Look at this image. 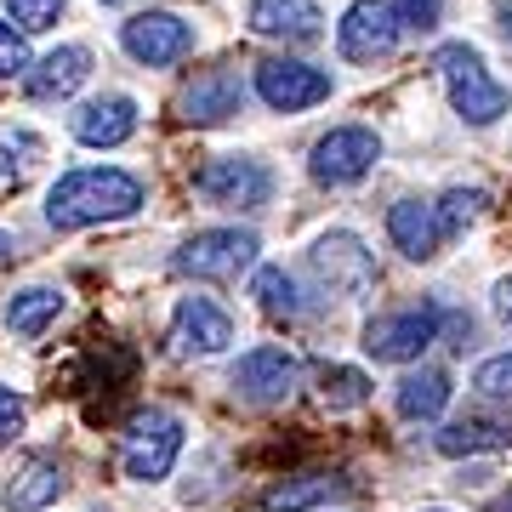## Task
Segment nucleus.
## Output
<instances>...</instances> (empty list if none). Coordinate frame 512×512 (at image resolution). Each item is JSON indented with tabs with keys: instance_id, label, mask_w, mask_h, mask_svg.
I'll return each mask as SVG.
<instances>
[{
	"instance_id": "obj_1",
	"label": "nucleus",
	"mask_w": 512,
	"mask_h": 512,
	"mask_svg": "<svg viewBox=\"0 0 512 512\" xmlns=\"http://www.w3.org/2000/svg\"><path fill=\"white\" fill-rule=\"evenodd\" d=\"M143 205V183L126 171H69L46 200L52 228H92V222L131 217Z\"/></svg>"
},
{
	"instance_id": "obj_2",
	"label": "nucleus",
	"mask_w": 512,
	"mask_h": 512,
	"mask_svg": "<svg viewBox=\"0 0 512 512\" xmlns=\"http://www.w3.org/2000/svg\"><path fill=\"white\" fill-rule=\"evenodd\" d=\"M439 74H444V86H450V103H456L461 120H473V126H495V120L507 114L512 92L501 86V80H490V69H484V57H478L473 46H444V52H439Z\"/></svg>"
},
{
	"instance_id": "obj_3",
	"label": "nucleus",
	"mask_w": 512,
	"mask_h": 512,
	"mask_svg": "<svg viewBox=\"0 0 512 512\" xmlns=\"http://www.w3.org/2000/svg\"><path fill=\"white\" fill-rule=\"evenodd\" d=\"M183 456V421L171 416V410H137L126 421V433H120V461H126V473L137 484H154L177 467Z\"/></svg>"
},
{
	"instance_id": "obj_4",
	"label": "nucleus",
	"mask_w": 512,
	"mask_h": 512,
	"mask_svg": "<svg viewBox=\"0 0 512 512\" xmlns=\"http://www.w3.org/2000/svg\"><path fill=\"white\" fill-rule=\"evenodd\" d=\"M439 325L444 313L439 308H404V313H382V319H370L365 325V353L376 365H410L421 353L439 342Z\"/></svg>"
},
{
	"instance_id": "obj_5",
	"label": "nucleus",
	"mask_w": 512,
	"mask_h": 512,
	"mask_svg": "<svg viewBox=\"0 0 512 512\" xmlns=\"http://www.w3.org/2000/svg\"><path fill=\"white\" fill-rule=\"evenodd\" d=\"M256 251L262 245L245 228H205V234H194L183 251L171 256V268L188 279H239L256 262Z\"/></svg>"
},
{
	"instance_id": "obj_6",
	"label": "nucleus",
	"mask_w": 512,
	"mask_h": 512,
	"mask_svg": "<svg viewBox=\"0 0 512 512\" xmlns=\"http://www.w3.org/2000/svg\"><path fill=\"white\" fill-rule=\"evenodd\" d=\"M308 268L319 274V285H325L330 296H342V302H359V296L376 291V262H370V251L353 234H325L308 251Z\"/></svg>"
},
{
	"instance_id": "obj_7",
	"label": "nucleus",
	"mask_w": 512,
	"mask_h": 512,
	"mask_svg": "<svg viewBox=\"0 0 512 512\" xmlns=\"http://www.w3.org/2000/svg\"><path fill=\"white\" fill-rule=\"evenodd\" d=\"M194 188H200L211 205H228V211H262L268 205V194H274V177H268V165L262 160H211L194 177Z\"/></svg>"
},
{
	"instance_id": "obj_8",
	"label": "nucleus",
	"mask_w": 512,
	"mask_h": 512,
	"mask_svg": "<svg viewBox=\"0 0 512 512\" xmlns=\"http://www.w3.org/2000/svg\"><path fill=\"white\" fill-rule=\"evenodd\" d=\"M376 160H382L376 131L342 126V131H330V137H319V148H313V177L325 188H348V183H359V177H370Z\"/></svg>"
},
{
	"instance_id": "obj_9",
	"label": "nucleus",
	"mask_w": 512,
	"mask_h": 512,
	"mask_svg": "<svg viewBox=\"0 0 512 512\" xmlns=\"http://www.w3.org/2000/svg\"><path fill=\"white\" fill-rule=\"evenodd\" d=\"M234 342V319H228V308H217L211 296H183L177 302V313H171V353H200V359H211V353H222Z\"/></svg>"
},
{
	"instance_id": "obj_10",
	"label": "nucleus",
	"mask_w": 512,
	"mask_h": 512,
	"mask_svg": "<svg viewBox=\"0 0 512 512\" xmlns=\"http://www.w3.org/2000/svg\"><path fill=\"white\" fill-rule=\"evenodd\" d=\"M296 382H302V359L285 353V348H251L234 365V393H239V399H251V404L291 399Z\"/></svg>"
},
{
	"instance_id": "obj_11",
	"label": "nucleus",
	"mask_w": 512,
	"mask_h": 512,
	"mask_svg": "<svg viewBox=\"0 0 512 512\" xmlns=\"http://www.w3.org/2000/svg\"><path fill=\"white\" fill-rule=\"evenodd\" d=\"M256 92L262 103L279 114H296V109H313V103H325L330 97V74L308 69V63H285V57H268V63H256Z\"/></svg>"
},
{
	"instance_id": "obj_12",
	"label": "nucleus",
	"mask_w": 512,
	"mask_h": 512,
	"mask_svg": "<svg viewBox=\"0 0 512 512\" xmlns=\"http://www.w3.org/2000/svg\"><path fill=\"white\" fill-rule=\"evenodd\" d=\"M126 40V52L148 69H165V63H177V57L194 52V29H188L177 12H137V18L120 29Z\"/></svg>"
},
{
	"instance_id": "obj_13",
	"label": "nucleus",
	"mask_w": 512,
	"mask_h": 512,
	"mask_svg": "<svg viewBox=\"0 0 512 512\" xmlns=\"http://www.w3.org/2000/svg\"><path fill=\"white\" fill-rule=\"evenodd\" d=\"M336 40H342V57L348 63H376V57H387L399 46V12L382 6V0H353L342 29H336Z\"/></svg>"
},
{
	"instance_id": "obj_14",
	"label": "nucleus",
	"mask_w": 512,
	"mask_h": 512,
	"mask_svg": "<svg viewBox=\"0 0 512 512\" xmlns=\"http://www.w3.org/2000/svg\"><path fill=\"white\" fill-rule=\"evenodd\" d=\"M251 29L268 40H319L325 12L313 0H251Z\"/></svg>"
},
{
	"instance_id": "obj_15",
	"label": "nucleus",
	"mask_w": 512,
	"mask_h": 512,
	"mask_svg": "<svg viewBox=\"0 0 512 512\" xmlns=\"http://www.w3.org/2000/svg\"><path fill=\"white\" fill-rule=\"evenodd\" d=\"M387 234H393V245H399L410 262H427V256H439L444 245V228H439V211L421 200H399L393 211H387Z\"/></svg>"
},
{
	"instance_id": "obj_16",
	"label": "nucleus",
	"mask_w": 512,
	"mask_h": 512,
	"mask_svg": "<svg viewBox=\"0 0 512 512\" xmlns=\"http://www.w3.org/2000/svg\"><path fill=\"white\" fill-rule=\"evenodd\" d=\"M131 131H137V103L131 97H97V103H86V109L74 114V137L92 148L126 143Z\"/></svg>"
},
{
	"instance_id": "obj_17",
	"label": "nucleus",
	"mask_w": 512,
	"mask_h": 512,
	"mask_svg": "<svg viewBox=\"0 0 512 512\" xmlns=\"http://www.w3.org/2000/svg\"><path fill=\"white\" fill-rule=\"evenodd\" d=\"M239 80L228 69H200L194 80H188V92H183V114L188 120H228V114H239Z\"/></svg>"
},
{
	"instance_id": "obj_18",
	"label": "nucleus",
	"mask_w": 512,
	"mask_h": 512,
	"mask_svg": "<svg viewBox=\"0 0 512 512\" xmlns=\"http://www.w3.org/2000/svg\"><path fill=\"white\" fill-rule=\"evenodd\" d=\"M92 74V52L86 46H63V52H52L46 63H40L23 86H29V97H40V103H52V97H69L80 92V80Z\"/></svg>"
},
{
	"instance_id": "obj_19",
	"label": "nucleus",
	"mask_w": 512,
	"mask_h": 512,
	"mask_svg": "<svg viewBox=\"0 0 512 512\" xmlns=\"http://www.w3.org/2000/svg\"><path fill=\"white\" fill-rule=\"evenodd\" d=\"M450 393H456V387H450L444 370H410L399 382V393H393V404H399L404 421H433L444 404H450Z\"/></svg>"
},
{
	"instance_id": "obj_20",
	"label": "nucleus",
	"mask_w": 512,
	"mask_h": 512,
	"mask_svg": "<svg viewBox=\"0 0 512 512\" xmlns=\"http://www.w3.org/2000/svg\"><path fill=\"white\" fill-rule=\"evenodd\" d=\"M433 444H439L444 456H484V450H507V444H512V421L467 416V421H450Z\"/></svg>"
},
{
	"instance_id": "obj_21",
	"label": "nucleus",
	"mask_w": 512,
	"mask_h": 512,
	"mask_svg": "<svg viewBox=\"0 0 512 512\" xmlns=\"http://www.w3.org/2000/svg\"><path fill=\"white\" fill-rule=\"evenodd\" d=\"M57 313H63V291H46V285H35V291H18V296H12L6 325H12V336L35 342V336H46V325H52Z\"/></svg>"
},
{
	"instance_id": "obj_22",
	"label": "nucleus",
	"mask_w": 512,
	"mask_h": 512,
	"mask_svg": "<svg viewBox=\"0 0 512 512\" xmlns=\"http://www.w3.org/2000/svg\"><path fill=\"white\" fill-rule=\"evenodd\" d=\"M63 484H69V478H63V467H57V461H29V473L6 490V507H12V512H40L46 501H57V495H63Z\"/></svg>"
},
{
	"instance_id": "obj_23",
	"label": "nucleus",
	"mask_w": 512,
	"mask_h": 512,
	"mask_svg": "<svg viewBox=\"0 0 512 512\" xmlns=\"http://www.w3.org/2000/svg\"><path fill=\"white\" fill-rule=\"evenodd\" d=\"M325 495H336V478L308 473V478H291V484H274V490L262 495V512H302L313 501H325Z\"/></svg>"
},
{
	"instance_id": "obj_24",
	"label": "nucleus",
	"mask_w": 512,
	"mask_h": 512,
	"mask_svg": "<svg viewBox=\"0 0 512 512\" xmlns=\"http://www.w3.org/2000/svg\"><path fill=\"white\" fill-rule=\"evenodd\" d=\"M256 302L274 319H302V296H296V279L285 268H256Z\"/></svg>"
},
{
	"instance_id": "obj_25",
	"label": "nucleus",
	"mask_w": 512,
	"mask_h": 512,
	"mask_svg": "<svg viewBox=\"0 0 512 512\" xmlns=\"http://www.w3.org/2000/svg\"><path fill=\"white\" fill-rule=\"evenodd\" d=\"M40 160L35 131H0V183H23Z\"/></svg>"
},
{
	"instance_id": "obj_26",
	"label": "nucleus",
	"mask_w": 512,
	"mask_h": 512,
	"mask_svg": "<svg viewBox=\"0 0 512 512\" xmlns=\"http://www.w3.org/2000/svg\"><path fill=\"white\" fill-rule=\"evenodd\" d=\"M319 387H325V404H330V410H359V404L370 399L365 370H348V365H330L325 376H319Z\"/></svg>"
},
{
	"instance_id": "obj_27",
	"label": "nucleus",
	"mask_w": 512,
	"mask_h": 512,
	"mask_svg": "<svg viewBox=\"0 0 512 512\" xmlns=\"http://www.w3.org/2000/svg\"><path fill=\"white\" fill-rule=\"evenodd\" d=\"M433 211H439L444 239H456L461 228H467V222L484 217V188H450V194H444V200L433 205Z\"/></svg>"
},
{
	"instance_id": "obj_28",
	"label": "nucleus",
	"mask_w": 512,
	"mask_h": 512,
	"mask_svg": "<svg viewBox=\"0 0 512 512\" xmlns=\"http://www.w3.org/2000/svg\"><path fill=\"white\" fill-rule=\"evenodd\" d=\"M63 6H69V0H6V12H12V23H23L29 35H40V29H52V23L63 18Z\"/></svg>"
},
{
	"instance_id": "obj_29",
	"label": "nucleus",
	"mask_w": 512,
	"mask_h": 512,
	"mask_svg": "<svg viewBox=\"0 0 512 512\" xmlns=\"http://www.w3.org/2000/svg\"><path fill=\"white\" fill-rule=\"evenodd\" d=\"M473 387H478V393H495V399H512V353L484 359V365L473 370Z\"/></svg>"
},
{
	"instance_id": "obj_30",
	"label": "nucleus",
	"mask_w": 512,
	"mask_h": 512,
	"mask_svg": "<svg viewBox=\"0 0 512 512\" xmlns=\"http://www.w3.org/2000/svg\"><path fill=\"white\" fill-rule=\"evenodd\" d=\"M23 421H29V404L12 393V387H0V444L6 439H18L23 433Z\"/></svg>"
},
{
	"instance_id": "obj_31",
	"label": "nucleus",
	"mask_w": 512,
	"mask_h": 512,
	"mask_svg": "<svg viewBox=\"0 0 512 512\" xmlns=\"http://www.w3.org/2000/svg\"><path fill=\"white\" fill-rule=\"evenodd\" d=\"M393 12H399V23H410V29H433V23H439V0H393Z\"/></svg>"
},
{
	"instance_id": "obj_32",
	"label": "nucleus",
	"mask_w": 512,
	"mask_h": 512,
	"mask_svg": "<svg viewBox=\"0 0 512 512\" xmlns=\"http://www.w3.org/2000/svg\"><path fill=\"white\" fill-rule=\"evenodd\" d=\"M23 63H29V52H23V35H12V29L0 23V80H6V74H18Z\"/></svg>"
},
{
	"instance_id": "obj_33",
	"label": "nucleus",
	"mask_w": 512,
	"mask_h": 512,
	"mask_svg": "<svg viewBox=\"0 0 512 512\" xmlns=\"http://www.w3.org/2000/svg\"><path fill=\"white\" fill-rule=\"evenodd\" d=\"M495 319L512 330V279H501V285H495Z\"/></svg>"
},
{
	"instance_id": "obj_34",
	"label": "nucleus",
	"mask_w": 512,
	"mask_h": 512,
	"mask_svg": "<svg viewBox=\"0 0 512 512\" xmlns=\"http://www.w3.org/2000/svg\"><path fill=\"white\" fill-rule=\"evenodd\" d=\"M495 18H501V40L512 46V0H501V12H495Z\"/></svg>"
},
{
	"instance_id": "obj_35",
	"label": "nucleus",
	"mask_w": 512,
	"mask_h": 512,
	"mask_svg": "<svg viewBox=\"0 0 512 512\" xmlns=\"http://www.w3.org/2000/svg\"><path fill=\"white\" fill-rule=\"evenodd\" d=\"M495 512H512V490H507V495H501V501H495Z\"/></svg>"
},
{
	"instance_id": "obj_36",
	"label": "nucleus",
	"mask_w": 512,
	"mask_h": 512,
	"mask_svg": "<svg viewBox=\"0 0 512 512\" xmlns=\"http://www.w3.org/2000/svg\"><path fill=\"white\" fill-rule=\"evenodd\" d=\"M6 251H12V239H6V234H0V256H6Z\"/></svg>"
}]
</instances>
